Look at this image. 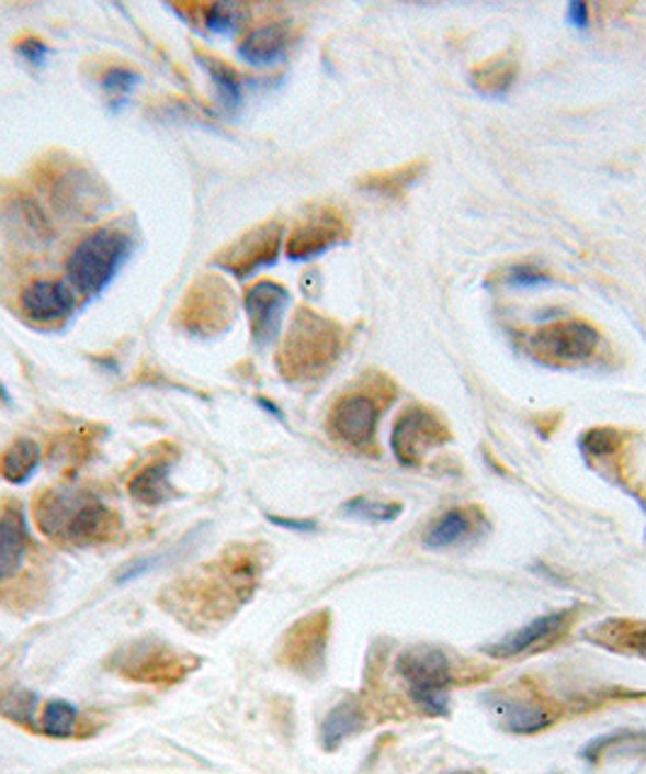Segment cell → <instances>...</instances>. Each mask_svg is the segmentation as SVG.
I'll return each instance as SVG.
<instances>
[{"mask_svg": "<svg viewBox=\"0 0 646 774\" xmlns=\"http://www.w3.org/2000/svg\"><path fill=\"white\" fill-rule=\"evenodd\" d=\"M30 176L37 193L66 222H95L112 207V193L105 181L64 149L42 154Z\"/></svg>", "mask_w": 646, "mask_h": 774, "instance_id": "obj_1", "label": "cell"}, {"mask_svg": "<svg viewBox=\"0 0 646 774\" xmlns=\"http://www.w3.org/2000/svg\"><path fill=\"white\" fill-rule=\"evenodd\" d=\"M345 349V329L311 307L294 312L277 351V370L290 383H314L336 366Z\"/></svg>", "mask_w": 646, "mask_h": 774, "instance_id": "obj_2", "label": "cell"}, {"mask_svg": "<svg viewBox=\"0 0 646 774\" xmlns=\"http://www.w3.org/2000/svg\"><path fill=\"white\" fill-rule=\"evenodd\" d=\"M44 536L71 543L107 541L120 529V516L83 490H49L34 507Z\"/></svg>", "mask_w": 646, "mask_h": 774, "instance_id": "obj_3", "label": "cell"}, {"mask_svg": "<svg viewBox=\"0 0 646 774\" xmlns=\"http://www.w3.org/2000/svg\"><path fill=\"white\" fill-rule=\"evenodd\" d=\"M132 251L134 239L124 229L102 227L90 232L68 254V283L81 290L86 298H95L115 280L120 268L129 261Z\"/></svg>", "mask_w": 646, "mask_h": 774, "instance_id": "obj_4", "label": "cell"}, {"mask_svg": "<svg viewBox=\"0 0 646 774\" xmlns=\"http://www.w3.org/2000/svg\"><path fill=\"white\" fill-rule=\"evenodd\" d=\"M396 672L408 687L411 699L428 716L450 714V687L455 682V670L445 650L433 646L406 648L396 658Z\"/></svg>", "mask_w": 646, "mask_h": 774, "instance_id": "obj_5", "label": "cell"}, {"mask_svg": "<svg viewBox=\"0 0 646 774\" xmlns=\"http://www.w3.org/2000/svg\"><path fill=\"white\" fill-rule=\"evenodd\" d=\"M236 295L224 278L214 273L200 276L188 288L175 312V324L197 339H214L234 324Z\"/></svg>", "mask_w": 646, "mask_h": 774, "instance_id": "obj_6", "label": "cell"}, {"mask_svg": "<svg viewBox=\"0 0 646 774\" xmlns=\"http://www.w3.org/2000/svg\"><path fill=\"white\" fill-rule=\"evenodd\" d=\"M396 395L389 380L372 390H355L340 397L328 412V431L336 441L345 444L355 451H370L377 441V422L382 410Z\"/></svg>", "mask_w": 646, "mask_h": 774, "instance_id": "obj_7", "label": "cell"}, {"mask_svg": "<svg viewBox=\"0 0 646 774\" xmlns=\"http://www.w3.org/2000/svg\"><path fill=\"white\" fill-rule=\"evenodd\" d=\"M528 354L549 366H576L591 361L600 349V332L583 319L542 324L528 336Z\"/></svg>", "mask_w": 646, "mask_h": 774, "instance_id": "obj_8", "label": "cell"}, {"mask_svg": "<svg viewBox=\"0 0 646 774\" xmlns=\"http://www.w3.org/2000/svg\"><path fill=\"white\" fill-rule=\"evenodd\" d=\"M353 237V227H350L343 210L333 205H316L304 210L299 222L294 224L287 239V258L290 261H314L321 254L336 249L340 244H348Z\"/></svg>", "mask_w": 646, "mask_h": 774, "instance_id": "obj_9", "label": "cell"}, {"mask_svg": "<svg viewBox=\"0 0 646 774\" xmlns=\"http://www.w3.org/2000/svg\"><path fill=\"white\" fill-rule=\"evenodd\" d=\"M452 441L445 419L423 405H408L392 429L394 458L406 468L421 465L430 451Z\"/></svg>", "mask_w": 646, "mask_h": 774, "instance_id": "obj_10", "label": "cell"}, {"mask_svg": "<svg viewBox=\"0 0 646 774\" xmlns=\"http://www.w3.org/2000/svg\"><path fill=\"white\" fill-rule=\"evenodd\" d=\"M282 234H285V227H282L280 220H268L258 224V227L248 229L229 246H224V249L212 258V266L222 268V271L236 278L253 276L260 268H268L277 261L282 249Z\"/></svg>", "mask_w": 646, "mask_h": 774, "instance_id": "obj_11", "label": "cell"}, {"mask_svg": "<svg viewBox=\"0 0 646 774\" xmlns=\"http://www.w3.org/2000/svg\"><path fill=\"white\" fill-rule=\"evenodd\" d=\"M290 290L275 280H258L246 290L243 302L248 319H251V336L258 349H265L277 339L282 319L290 307Z\"/></svg>", "mask_w": 646, "mask_h": 774, "instance_id": "obj_12", "label": "cell"}, {"mask_svg": "<svg viewBox=\"0 0 646 774\" xmlns=\"http://www.w3.org/2000/svg\"><path fill=\"white\" fill-rule=\"evenodd\" d=\"M571 619H574L571 609L544 614L532 624L503 636L501 641L486 646L484 653L491 655V658H498V660L518 658V655H525V653H537V650L552 646L554 641H559V638L566 633V628L571 626Z\"/></svg>", "mask_w": 646, "mask_h": 774, "instance_id": "obj_13", "label": "cell"}, {"mask_svg": "<svg viewBox=\"0 0 646 774\" xmlns=\"http://www.w3.org/2000/svg\"><path fill=\"white\" fill-rule=\"evenodd\" d=\"M0 217H3L10 237L32 246V249H42V246H47L56 237L49 215L42 210L37 198L25 193V190H13L5 198L3 207H0Z\"/></svg>", "mask_w": 646, "mask_h": 774, "instance_id": "obj_14", "label": "cell"}, {"mask_svg": "<svg viewBox=\"0 0 646 774\" xmlns=\"http://www.w3.org/2000/svg\"><path fill=\"white\" fill-rule=\"evenodd\" d=\"M20 307L34 322H61L76 310L73 285L64 280H34L20 293Z\"/></svg>", "mask_w": 646, "mask_h": 774, "instance_id": "obj_15", "label": "cell"}, {"mask_svg": "<svg viewBox=\"0 0 646 774\" xmlns=\"http://www.w3.org/2000/svg\"><path fill=\"white\" fill-rule=\"evenodd\" d=\"M294 40V30L290 22L275 20L265 22L238 42V56L251 66H272L287 56Z\"/></svg>", "mask_w": 646, "mask_h": 774, "instance_id": "obj_16", "label": "cell"}, {"mask_svg": "<svg viewBox=\"0 0 646 774\" xmlns=\"http://www.w3.org/2000/svg\"><path fill=\"white\" fill-rule=\"evenodd\" d=\"M489 706L496 716V721L501 723L506 731L518 736L540 733L554 723V716L549 714L547 706L525 697H503V694H494L489 699Z\"/></svg>", "mask_w": 646, "mask_h": 774, "instance_id": "obj_17", "label": "cell"}, {"mask_svg": "<svg viewBox=\"0 0 646 774\" xmlns=\"http://www.w3.org/2000/svg\"><path fill=\"white\" fill-rule=\"evenodd\" d=\"M484 529L486 516L479 507H455L430 524V529L423 536V546L433 548V551H445V548L469 541L472 536Z\"/></svg>", "mask_w": 646, "mask_h": 774, "instance_id": "obj_18", "label": "cell"}, {"mask_svg": "<svg viewBox=\"0 0 646 774\" xmlns=\"http://www.w3.org/2000/svg\"><path fill=\"white\" fill-rule=\"evenodd\" d=\"M30 543L25 514L18 504H10L0 512V580L13 577L22 568Z\"/></svg>", "mask_w": 646, "mask_h": 774, "instance_id": "obj_19", "label": "cell"}, {"mask_svg": "<svg viewBox=\"0 0 646 774\" xmlns=\"http://www.w3.org/2000/svg\"><path fill=\"white\" fill-rule=\"evenodd\" d=\"M122 670L129 677L144 680V682H158V680H175L178 670H185V665L175 660V653L170 648H158L154 641H146L134 646V653L129 660H124Z\"/></svg>", "mask_w": 646, "mask_h": 774, "instance_id": "obj_20", "label": "cell"}, {"mask_svg": "<svg viewBox=\"0 0 646 774\" xmlns=\"http://www.w3.org/2000/svg\"><path fill=\"white\" fill-rule=\"evenodd\" d=\"M520 66L513 52H498L489 59L472 66L469 83L484 96H506L515 86Z\"/></svg>", "mask_w": 646, "mask_h": 774, "instance_id": "obj_21", "label": "cell"}, {"mask_svg": "<svg viewBox=\"0 0 646 774\" xmlns=\"http://www.w3.org/2000/svg\"><path fill=\"white\" fill-rule=\"evenodd\" d=\"M428 171L426 159H413L406 161L396 168H387V171H372L358 178V188L365 190V193H374L382 198H401L408 188L416 186Z\"/></svg>", "mask_w": 646, "mask_h": 774, "instance_id": "obj_22", "label": "cell"}, {"mask_svg": "<svg viewBox=\"0 0 646 774\" xmlns=\"http://www.w3.org/2000/svg\"><path fill=\"white\" fill-rule=\"evenodd\" d=\"M326 624L328 616L319 614L311 619H304L299 626L292 628L287 638V653L292 665L297 668H314L321 665L324 646H326Z\"/></svg>", "mask_w": 646, "mask_h": 774, "instance_id": "obj_23", "label": "cell"}, {"mask_svg": "<svg viewBox=\"0 0 646 774\" xmlns=\"http://www.w3.org/2000/svg\"><path fill=\"white\" fill-rule=\"evenodd\" d=\"M646 755V731H617L603 738H596L581 750V758L591 765L612 758H634Z\"/></svg>", "mask_w": 646, "mask_h": 774, "instance_id": "obj_24", "label": "cell"}, {"mask_svg": "<svg viewBox=\"0 0 646 774\" xmlns=\"http://www.w3.org/2000/svg\"><path fill=\"white\" fill-rule=\"evenodd\" d=\"M365 726V711L355 699H345L336 704L321 726V743L326 750H336L345 743L350 736H355Z\"/></svg>", "mask_w": 646, "mask_h": 774, "instance_id": "obj_25", "label": "cell"}, {"mask_svg": "<svg viewBox=\"0 0 646 774\" xmlns=\"http://www.w3.org/2000/svg\"><path fill=\"white\" fill-rule=\"evenodd\" d=\"M185 8H190L192 13H197L195 18L202 20L204 30L222 37L236 35L248 20V5L243 3H224V0H217V3H185Z\"/></svg>", "mask_w": 646, "mask_h": 774, "instance_id": "obj_26", "label": "cell"}, {"mask_svg": "<svg viewBox=\"0 0 646 774\" xmlns=\"http://www.w3.org/2000/svg\"><path fill=\"white\" fill-rule=\"evenodd\" d=\"M129 492L136 502L146 507H158V504L173 497V485H170V461H156L139 470L129 482Z\"/></svg>", "mask_w": 646, "mask_h": 774, "instance_id": "obj_27", "label": "cell"}, {"mask_svg": "<svg viewBox=\"0 0 646 774\" xmlns=\"http://www.w3.org/2000/svg\"><path fill=\"white\" fill-rule=\"evenodd\" d=\"M197 61L200 66H204V71L209 74V78L217 86V93L222 105L226 110H238L243 103V81L241 76H238L229 64L219 56L207 54V52H197Z\"/></svg>", "mask_w": 646, "mask_h": 774, "instance_id": "obj_28", "label": "cell"}, {"mask_svg": "<svg viewBox=\"0 0 646 774\" xmlns=\"http://www.w3.org/2000/svg\"><path fill=\"white\" fill-rule=\"evenodd\" d=\"M39 465V446L32 439H18L13 446L8 448L3 456V463H0V473L13 485H22L27 482L34 470Z\"/></svg>", "mask_w": 646, "mask_h": 774, "instance_id": "obj_29", "label": "cell"}, {"mask_svg": "<svg viewBox=\"0 0 646 774\" xmlns=\"http://www.w3.org/2000/svg\"><path fill=\"white\" fill-rule=\"evenodd\" d=\"M345 516L350 519H360V521H372V524H389L394 519H399L404 512L401 502H384V500H372V497H353L348 500L343 507H340Z\"/></svg>", "mask_w": 646, "mask_h": 774, "instance_id": "obj_30", "label": "cell"}, {"mask_svg": "<svg viewBox=\"0 0 646 774\" xmlns=\"http://www.w3.org/2000/svg\"><path fill=\"white\" fill-rule=\"evenodd\" d=\"M625 446V434L612 429V426H598L581 436V451L591 461H608L615 458Z\"/></svg>", "mask_w": 646, "mask_h": 774, "instance_id": "obj_31", "label": "cell"}, {"mask_svg": "<svg viewBox=\"0 0 646 774\" xmlns=\"http://www.w3.org/2000/svg\"><path fill=\"white\" fill-rule=\"evenodd\" d=\"M76 721H78L76 706L71 702L56 699V702H49L47 709H44L39 728L52 738H68L76 731Z\"/></svg>", "mask_w": 646, "mask_h": 774, "instance_id": "obj_32", "label": "cell"}, {"mask_svg": "<svg viewBox=\"0 0 646 774\" xmlns=\"http://www.w3.org/2000/svg\"><path fill=\"white\" fill-rule=\"evenodd\" d=\"M37 694L30 689H10L0 699V714L8 716L10 721L22 726H34V714H37Z\"/></svg>", "mask_w": 646, "mask_h": 774, "instance_id": "obj_33", "label": "cell"}, {"mask_svg": "<svg viewBox=\"0 0 646 774\" xmlns=\"http://www.w3.org/2000/svg\"><path fill=\"white\" fill-rule=\"evenodd\" d=\"M494 280H498V283H503V285H510V288H520V290L542 288V285L554 283V278L547 271H542L540 266H530V263L508 266Z\"/></svg>", "mask_w": 646, "mask_h": 774, "instance_id": "obj_34", "label": "cell"}, {"mask_svg": "<svg viewBox=\"0 0 646 774\" xmlns=\"http://www.w3.org/2000/svg\"><path fill=\"white\" fill-rule=\"evenodd\" d=\"M136 83H139V74L127 69V66H110L100 76V88L110 98H127Z\"/></svg>", "mask_w": 646, "mask_h": 774, "instance_id": "obj_35", "label": "cell"}, {"mask_svg": "<svg viewBox=\"0 0 646 774\" xmlns=\"http://www.w3.org/2000/svg\"><path fill=\"white\" fill-rule=\"evenodd\" d=\"M15 49L22 59L32 66H37V69H42V66L47 64L52 54V49L39 37H22L20 42H15Z\"/></svg>", "mask_w": 646, "mask_h": 774, "instance_id": "obj_36", "label": "cell"}, {"mask_svg": "<svg viewBox=\"0 0 646 774\" xmlns=\"http://www.w3.org/2000/svg\"><path fill=\"white\" fill-rule=\"evenodd\" d=\"M566 22L578 32L588 30V25H591V8H588L583 0H571V3L566 5Z\"/></svg>", "mask_w": 646, "mask_h": 774, "instance_id": "obj_37", "label": "cell"}, {"mask_svg": "<svg viewBox=\"0 0 646 774\" xmlns=\"http://www.w3.org/2000/svg\"><path fill=\"white\" fill-rule=\"evenodd\" d=\"M268 519L275 526H280V529H290V531H299V534L316 529V521H311V519H285V516H268Z\"/></svg>", "mask_w": 646, "mask_h": 774, "instance_id": "obj_38", "label": "cell"}, {"mask_svg": "<svg viewBox=\"0 0 646 774\" xmlns=\"http://www.w3.org/2000/svg\"><path fill=\"white\" fill-rule=\"evenodd\" d=\"M627 646L634 648L639 655L646 658V628H642V631H630L627 633Z\"/></svg>", "mask_w": 646, "mask_h": 774, "instance_id": "obj_39", "label": "cell"}, {"mask_svg": "<svg viewBox=\"0 0 646 774\" xmlns=\"http://www.w3.org/2000/svg\"><path fill=\"white\" fill-rule=\"evenodd\" d=\"M258 405L263 407V410H268V412H272V414H275V417H280V419H282V412H280L275 405H272V402H268V400L260 397V400H258Z\"/></svg>", "mask_w": 646, "mask_h": 774, "instance_id": "obj_40", "label": "cell"}, {"mask_svg": "<svg viewBox=\"0 0 646 774\" xmlns=\"http://www.w3.org/2000/svg\"><path fill=\"white\" fill-rule=\"evenodd\" d=\"M442 774H476L472 770H452V772H442Z\"/></svg>", "mask_w": 646, "mask_h": 774, "instance_id": "obj_41", "label": "cell"}]
</instances>
